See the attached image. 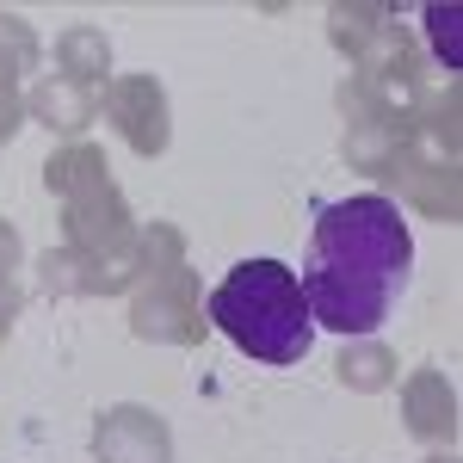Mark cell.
<instances>
[{"instance_id": "2", "label": "cell", "mask_w": 463, "mask_h": 463, "mask_svg": "<svg viewBox=\"0 0 463 463\" xmlns=\"http://www.w3.org/2000/svg\"><path fill=\"white\" fill-rule=\"evenodd\" d=\"M211 321L253 364H272V371L309 358V346H316V316L303 303L297 266H285V260L229 266V279L211 290Z\"/></svg>"}, {"instance_id": "1", "label": "cell", "mask_w": 463, "mask_h": 463, "mask_svg": "<svg viewBox=\"0 0 463 463\" xmlns=\"http://www.w3.org/2000/svg\"><path fill=\"white\" fill-rule=\"evenodd\" d=\"M297 285H303L316 327H334L346 340L377 334L414 285V229L402 204L383 192L321 204Z\"/></svg>"}]
</instances>
